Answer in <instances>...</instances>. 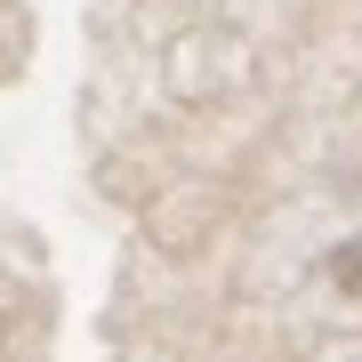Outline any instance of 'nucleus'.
I'll list each match as a JSON object with an SVG mask.
<instances>
[]
</instances>
